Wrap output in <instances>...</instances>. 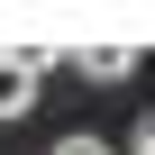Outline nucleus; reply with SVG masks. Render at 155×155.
I'll return each instance as SVG.
<instances>
[{
  "instance_id": "2",
  "label": "nucleus",
  "mask_w": 155,
  "mask_h": 155,
  "mask_svg": "<svg viewBox=\"0 0 155 155\" xmlns=\"http://www.w3.org/2000/svg\"><path fill=\"white\" fill-rule=\"evenodd\" d=\"M73 73H82V82H128V73H137V46H82Z\"/></svg>"
},
{
  "instance_id": "4",
  "label": "nucleus",
  "mask_w": 155,
  "mask_h": 155,
  "mask_svg": "<svg viewBox=\"0 0 155 155\" xmlns=\"http://www.w3.org/2000/svg\"><path fill=\"white\" fill-rule=\"evenodd\" d=\"M137 155H155V110H146V119H137Z\"/></svg>"
},
{
  "instance_id": "1",
  "label": "nucleus",
  "mask_w": 155,
  "mask_h": 155,
  "mask_svg": "<svg viewBox=\"0 0 155 155\" xmlns=\"http://www.w3.org/2000/svg\"><path fill=\"white\" fill-rule=\"evenodd\" d=\"M37 82H46V73L9 46V55H0V119H28V110H37Z\"/></svg>"
},
{
  "instance_id": "3",
  "label": "nucleus",
  "mask_w": 155,
  "mask_h": 155,
  "mask_svg": "<svg viewBox=\"0 0 155 155\" xmlns=\"http://www.w3.org/2000/svg\"><path fill=\"white\" fill-rule=\"evenodd\" d=\"M46 155H110V137H91V128H73V137H55Z\"/></svg>"
}]
</instances>
